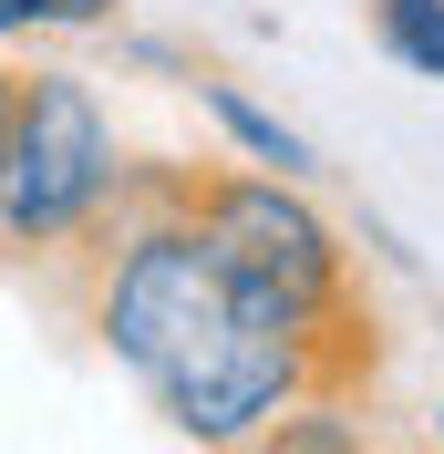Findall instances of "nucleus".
Returning <instances> with one entry per match:
<instances>
[{
    "label": "nucleus",
    "mask_w": 444,
    "mask_h": 454,
    "mask_svg": "<svg viewBox=\"0 0 444 454\" xmlns=\"http://www.w3.org/2000/svg\"><path fill=\"white\" fill-rule=\"evenodd\" d=\"M186 217L218 238V258L249 289H269L279 310H300L310 340L331 351L341 382H372L383 362V331H372V289H361V248L352 227L321 207L310 176H269V166H186Z\"/></svg>",
    "instance_id": "obj_2"
},
{
    "label": "nucleus",
    "mask_w": 444,
    "mask_h": 454,
    "mask_svg": "<svg viewBox=\"0 0 444 454\" xmlns=\"http://www.w3.org/2000/svg\"><path fill=\"white\" fill-rule=\"evenodd\" d=\"M269 444L279 454H361L372 444V413H361V393H300L269 424Z\"/></svg>",
    "instance_id": "obj_6"
},
{
    "label": "nucleus",
    "mask_w": 444,
    "mask_h": 454,
    "mask_svg": "<svg viewBox=\"0 0 444 454\" xmlns=\"http://www.w3.org/2000/svg\"><path fill=\"white\" fill-rule=\"evenodd\" d=\"M11 114H21V73L0 62V145H11Z\"/></svg>",
    "instance_id": "obj_9"
},
{
    "label": "nucleus",
    "mask_w": 444,
    "mask_h": 454,
    "mask_svg": "<svg viewBox=\"0 0 444 454\" xmlns=\"http://www.w3.org/2000/svg\"><path fill=\"white\" fill-rule=\"evenodd\" d=\"M434 444H444V403H434Z\"/></svg>",
    "instance_id": "obj_10"
},
{
    "label": "nucleus",
    "mask_w": 444,
    "mask_h": 454,
    "mask_svg": "<svg viewBox=\"0 0 444 454\" xmlns=\"http://www.w3.org/2000/svg\"><path fill=\"white\" fill-rule=\"evenodd\" d=\"M83 331L176 444H269L300 393H352L310 320L218 258L186 197L135 207L83 258Z\"/></svg>",
    "instance_id": "obj_1"
},
{
    "label": "nucleus",
    "mask_w": 444,
    "mask_h": 454,
    "mask_svg": "<svg viewBox=\"0 0 444 454\" xmlns=\"http://www.w3.org/2000/svg\"><path fill=\"white\" fill-rule=\"evenodd\" d=\"M135 207V145L104 83L73 62H31L0 145V269H83Z\"/></svg>",
    "instance_id": "obj_3"
},
{
    "label": "nucleus",
    "mask_w": 444,
    "mask_h": 454,
    "mask_svg": "<svg viewBox=\"0 0 444 454\" xmlns=\"http://www.w3.org/2000/svg\"><path fill=\"white\" fill-rule=\"evenodd\" d=\"M124 21V0H0V52L21 42H104Z\"/></svg>",
    "instance_id": "obj_7"
},
{
    "label": "nucleus",
    "mask_w": 444,
    "mask_h": 454,
    "mask_svg": "<svg viewBox=\"0 0 444 454\" xmlns=\"http://www.w3.org/2000/svg\"><path fill=\"white\" fill-rule=\"evenodd\" d=\"M196 114H207V135L227 145V155H238V166H269V176H310V186H321V145L300 135V124H289V114L279 104H258L249 83H227V73H196Z\"/></svg>",
    "instance_id": "obj_4"
},
{
    "label": "nucleus",
    "mask_w": 444,
    "mask_h": 454,
    "mask_svg": "<svg viewBox=\"0 0 444 454\" xmlns=\"http://www.w3.org/2000/svg\"><path fill=\"white\" fill-rule=\"evenodd\" d=\"M361 31H372V52L392 73L444 93V0H361Z\"/></svg>",
    "instance_id": "obj_5"
},
{
    "label": "nucleus",
    "mask_w": 444,
    "mask_h": 454,
    "mask_svg": "<svg viewBox=\"0 0 444 454\" xmlns=\"http://www.w3.org/2000/svg\"><path fill=\"white\" fill-rule=\"evenodd\" d=\"M104 42H114V73H145V83H176V93H186L196 73H207V62H196L186 42H166V31H135V21H114Z\"/></svg>",
    "instance_id": "obj_8"
}]
</instances>
